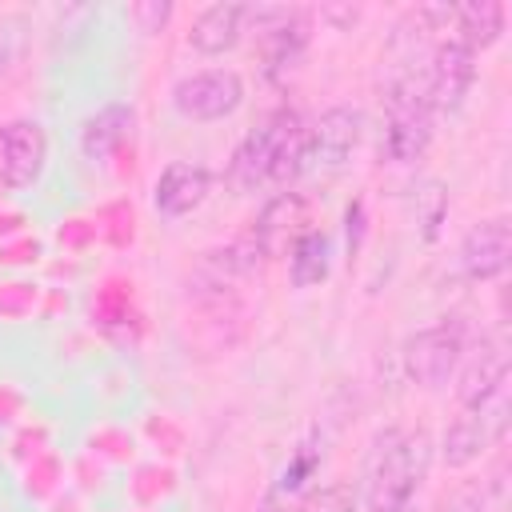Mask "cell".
<instances>
[{
  "instance_id": "9",
  "label": "cell",
  "mask_w": 512,
  "mask_h": 512,
  "mask_svg": "<svg viewBox=\"0 0 512 512\" xmlns=\"http://www.w3.org/2000/svg\"><path fill=\"white\" fill-rule=\"evenodd\" d=\"M508 260H512V224L508 216H488L480 224H472L456 248V264H460V276L472 280V284H488L496 276L508 272Z\"/></svg>"
},
{
  "instance_id": "21",
  "label": "cell",
  "mask_w": 512,
  "mask_h": 512,
  "mask_svg": "<svg viewBox=\"0 0 512 512\" xmlns=\"http://www.w3.org/2000/svg\"><path fill=\"white\" fill-rule=\"evenodd\" d=\"M132 16L140 20V32H160L164 20L172 16V4H136Z\"/></svg>"
},
{
  "instance_id": "11",
  "label": "cell",
  "mask_w": 512,
  "mask_h": 512,
  "mask_svg": "<svg viewBox=\"0 0 512 512\" xmlns=\"http://www.w3.org/2000/svg\"><path fill=\"white\" fill-rule=\"evenodd\" d=\"M320 464H324V448L320 440H304L296 444V452L288 456V464L276 472V480L268 484L264 500L256 512H304L316 496V484H320Z\"/></svg>"
},
{
  "instance_id": "7",
  "label": "cell",
  "mask_w": 512,
  "mask_h": 512,
  "mask_svg": "<svg viewBox=\"0 0 512 512\" xmlns=\"http://www.w3.org/2000/svg\"><path fill=\"white\" fill-rule=\"evenodd\" d=\"M248 24H256L260 52H264V76L280 80L296 68V60L308 48V16L296 8H264L248 4Z\"/></svg>"
},
{
  "instance_id": "19",
  "label": "cell",
  "mask_w": 512,
  "mask_h": 512,
  "mask_svg": "<svg viewBox=\"0 0 512 512\" xmlns=\"http://www.w3.org/2000/svg\"><path fill=\"white\" fill-rule=\"evenodd\" d=\"M444 212H448V196H444V188H440L436 180H432V184H424V192H416V216H420L424 240H436V236H440Z\"/></svg>"
},
{
  "instance_id": "18",
  "label": "cell",
  "mask_w": 512,
  "mask_h": 512,
  "mask_svg": "<svg viewBox=\"0 0 512 512\" xmlns=\"http://www.w3.org/2000/svg\"><path fill=\"white\" fill-rule=\"evenodd\" d=\"M452 20H456V40L468 44L472 52H484V48H492V44L504 36L508 12H504V4H496V0H476V4L456 8Z\"/></svg>"
},
{
  "instance_id": "6",
  "label": "cell",
  "mask_w": 512,
  "mask_h": 512,
  "mask_svg": "<svg viewBox=\"0 0 512 512\" xmlns=\"http://www.w3.org/2000/svg\"><path fill=\"white\" fill-rule=\"evenodd\" d=\"M244 104V80L232 68L188 72L172 84V108L192 124H212L232 116Z\"/></svg>"
},
{
  "instance_id": "4",
  "label": "cell",
  "mask_w": 512,
  "mask_h": 512,
  "mask_svg": "<svg viewBox=\"0 0 512 512\" xmlns=\"http://www.w3.org/2000/svg\"><path fill=\"white\" fill-rule=\"evenodd\" d=\"M508 408H512V404H508V384L496 388L492 396L476 400V404H460V416H456V420L444 428V436H440V456H444V464H448V468H468L472 460H480L484 448L504 436V428H508Z\"/></svg>"
},
{
  "instance_id": "2",
  "label": "cell",
  "mask_w": 512,
  "mask_h": 512,
  "mask_svg": "<svg viewBox=\"0 0 512 512\" xmlns=\"http://www.w3.org/2000/svg\"><path fill=\"white\" fill-rule=\"evenodd\" d=\"M428 440L408 428H380L364 456V512H404L424 476Z\"/></svg>"
},
{
  "instance_id": "1",
  "label": "cell",
  "mask_w": 512,
  "mask_h": 512,
  "mask_svg": "<svg viewBox=\"0 0 512 512\" xmlns=\"http://www.w3.org/2000/svg\"><path fill=\"white\" fill-rule=\"evenodd\" d=\"M308 172V124L296 108H276L240 136L228 160V188L248 196L264 184H292Z\"/></svg>"
},
{
  "instance_id": "17",
  "label": "cell",
  "mask_w": 512,
  "mask_h": 512,
  "mask_svg": "<svg viewBox=\"0 0 512 512\" xmlns=\"http://www.w3.org/2000/svg\"><path fill=\"white\" fill-rule=\"evenodd\" d=\"M332 272V240L320 228H304L288 248V280L292 288H316Z\"/></svg>"
},
{
  "instance_id": "5",
  "label": "cell",
  "mask_w": 512,
  "mask_h": 512,
  "mask_svg": "<svg viewBox=\"0 0 512 512\" xmlns=\"http://www.w3.org/2000/svg\"><path fill=\"white\" fill-rule=\"evenodd\" d=\"M404 372L420 388H444L460 360H464V324L456 316H444L432 328H420L416 336L404 340Z\"/></svg>"
},
{
  "instance_id": "13",
  "label": "cell",
  "mask_w": 512,
  "mask_h": 512,
  "mask_svg": "<svg viewBox=\"0 0 512 512\" xmlns=\"http://www.w3.org/2000/svg\"><path fill=\"white\" fill-rule=\"evenodd\" d=\"M212 192V172L200 160H172L160 168L156 184H152V204L160 216L180 220L188 212H196Z\"/></svg>"
},
{
  "instance_id": "12",
  "label": "cell",
  "mask_w": 512,
  "mask_h": 512,
  "mask_svg": "<svg viewBox=\"0 0 512 512\" xmlns=\"http://www.w3.org/2000/svg\"><path fill=\"white\" fill-rule=\"evenodd\" d=\"M360 132H364L360 108L336 104V108L320 112V120L308 124V172H336V168H344V160L360 144Z\"/></svg>"
},
{
  "instance_id": "10",
  "label": "cell",
  "mask_w": 512,
  "mask_h": 512,
  "mask_svg": "<svg viewBox=\"0 0 512 512\" xmlns=\"http://www.w3.org/2000/svg\"><path fill=\"white\" fill-rule=\"evenodd\" d=\"M48 164V136L36 120L0 124V184L8 192H24L40 180Z\"/></svg>"
},
{
  "instance_id": "8",
  "label": "cell",
  "mask_w": 512,
  "mask_h": 512,
  "mask_svg": "<svg viewBox=\"0 0 512 512\" xmlns=\"http://www.w3.org/2000/svg\"><path fill=\"white\" fill-rule=\"evenodd\" d=\"M424 84H428L432 112H460L472 84H476V52L468 44H460L456 36L440 40L432 48V64L424 72Z\"/></svg>"
},
{
  "instance_id": "20",
  "label": "cell",
  "mask_w": 512,
  "mask_h": 512,
  "mask_svg": "<svg viewBox=\"0 0 512 512\" xmlns=\"http://www.w3.org/2000/svg\"><path fill=\"white\" fill-rule=\"evenodd\" d=\"M436 512H488V492L480 484H468V488L452 492Z\"/></svg>"
},
{
  "instance_id": "3",
  "label": "cell",
  "mask_w": 512,
  "mask_h": 512,
  "mask_svg": "<svg viewBox=\"0 0 512 512\" xmlns=\"http://www.w3.org/2000/svg\"><path fill=\"white\" fill-rule=\"evenodd\" d=\"M432 100L424 72L404 68L384 100V132H380V152L392 164H416L428 144H432Z\"/></svg>"
},
{
  "instance_id": "22",
  "label": "cell",
  "mask_w": 512,
  "mask_h": 512,
  "mask_svg": "<svg viewBox=\"0 0 512 512\" xmlns=\"http://www.w3.org/2000/svg\"><path fill=\"white\" fill-rule=\"evenodd\" d=\"M12 60H16V28L8 24V28H0V76L12 68Z\"/></svg>"
},
{
  "instance_id": "15",
  "label": "cell",
  "mask_w": 512,
  "mask_h": 512,
  "mask_svg": "<svg viewBox=\"0 0 512 512\" xmlns=\"http://www.w3.org/2000/svg\"><path fill=\"white\" fill-rule=\"evenodd\" d=\"M244 32H248V4H208L188 28V44L200 56H224L240 44Z\"/></svg>"
},
{
  "instance_id": "16",
  "label": "cell",
  "mask_w": 512,
  "mask_h": 512,
  "mask_svg": "<svg viewBox=\"0 0 512 512\" xmlns=\"http://www.w3.org/2000/svg\"><path fill=\"white\" fill-rule=\"evenodd\" d=\"M132 132V104L108 100L80 124V152L84 160H108Z\"/></svg>"
},
{
  "instance_id": "14",
  "label": "cell",
  "mask_w": 512,
  "mask_h": 512,
  "mask_svg": "<svg viewBox=\"0 0 512 512\" xmlns=\"http://www.w3.org/2000/svg\"><path fill=\"white\" fill-rule=\"evenodd\" d=\"M308 228V200L300 192H276L260 216H256V228H252V244L264 260H276V256H288L292 240Z\"/></svg>"
}]
</instances>
